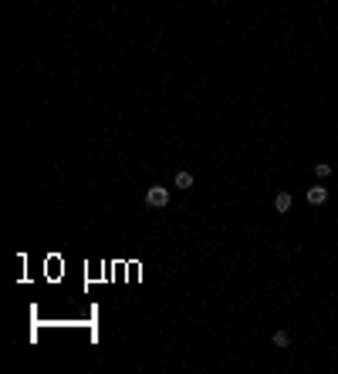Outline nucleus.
Instances as JSON below:
<instances>
[{
	"instance_id": "1",
	"label": "nucleus",
	"mask_w": 338,
	"mask_h": 374,
	"mask_svg": "<svg viewBox=\"0 0 338 374\" xmlns=\"http://www.w3.org/2000/svg\"><path fill=\"white\" fill-rule=\"evenodd\" d=\"M146 202H149L153 209H162V206L169 202V189H162V186H153V189H146Z\"/></svg>"
},
{
	"instance_id": "2",
	"label": "nucleus",
	"mask_w": 338,
	"mask_h": 374,
	"mask_svg": "<svg viewBox=\"0 0 338 374\" xmlns=\"http://www.w3.org/2000/svg\"><path fill=\"white\" fill-rule=\"evenodd\" d=\"M325 199H328V189H321V186H311V189H308V202H311V206H321Z\"/></svg>"
},
{
	"instance_id": "3",
	"label": "nucleus",
	"mask_w": 338,
	"mask_h": 374,
	"mask_svg": "<svg viewBox=\"0 0 338 374\" xmlns=\"http://www.w3.org/2000/svg\"><path fill=\"white\" fill-rule=\"evenodd\" d=\"M274 209L277 212H291V192H277L274 196Z\"/></svg>"
},
{
	"instance_id": "4",
	"label": "nucleus",
	"mask_w": 338,
	"mask_h": 374,
	"mask_svg": "<svg viewBox=\"0 0 338 374\" xmlns=\"http://www.w3.org/2000/svg\"><path fill=\"white\" fill-rule=\"evenodd\" d=\"M173 182H176V189H193V175L183 172V169L176 172V179H173Z\"/></svg>"
},
{
	"instance_id": "5",
	"label": "nucleus",
	"mask_w": 338,
	"mask_h": 374,
	"mask_svg": "<svg viewBox=\"0 0 338 374\" xmlns=\"http://www.w3.org/2000/svg\"><path fill=\"white\" fill-rule=\"evenodd\" d=\"M314 175H318V179H328V175H332V165H328V162H314Z\"/></svg>"
},
{
	"instance_id": "6",
	"label": "nucleus",
	"mask_w": 338,
	"mask_h": 374,
	"mask_svg": "<svg viewBox=\"0 0 338 374\" xmlns=\"http://www.w3.org/2000/svg\"><path fill=\"white\" fill-rule=\"evenodd\" d=\"M291 344V334H287V330H277L274 334V347H287Z\"/></svg>"
}]
</instances>
